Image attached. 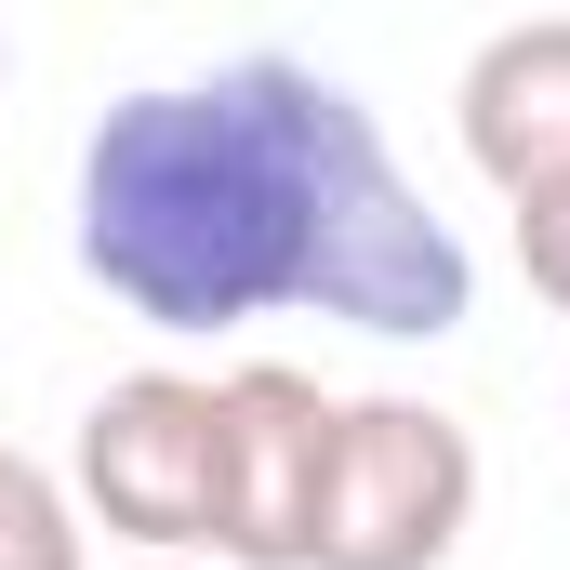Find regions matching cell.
I'll list each match as a JSON object with an SVG mask.
<instances>
[{"label": "cell", "mask_w": 570, "mask_h": 570, "mask_svg": "<svg viewBox=\"0 0 570 570\" xmlns=\"http://www.w3.org/2000/svg\"><path fill=\"white\" fill-rule=\"evenodd\" d=\"M0 570H94V558H80V504H67V478H40L27 451L0 464Z\"/></svg>", "instance_id": "6"}, {"label": "cell", "mask_w": 570, "mask_h": 570, "mask_svg": "<svg viewBox=\"0 0 570 570\" xmlns=\"http://www.w3.org/2000/svg\"><path fill=\"white\" fill-rule=\"evenodd\" d=\"M464 518H478V438L438 399H345L318 570H438L464 544Z\"/></svg>", "instance_id": "3"}, {"label": "cell", "mask_w": 570, "mask_h": 570, "mask_svg": "<svg viewBox=\"0 0 570 570\" xmlns=\"http://www.w3.org/2000/svg\"><path fill=\"white\" fill-rule=\"evenodd\" d=\"M0 464H13V438H0Z\"/></svg>", "instance_id": "10"}, {"label": "cell", "mask_w": 570, "mask_h": 570, "mask_svg": "<svg viewBox=\"0 0 570 570\" xmlns=\"http://www.w3.org/2000/svg\"><path fill=\"white\" fill-rule=\"evenodd\" d=\"M0 80H13V40H0Z\"/></svg>", "instance_id": "9"}, {"label": "cell", "mask_w": 570, "mask_h": 570, "mask_svg": "<svg viewBox=\"0 0 570 570\" xmlns=\"http://www.w3.org/2000/svg\"><path fill=\"white\" fill-rule=\"evenodd\" d=\"M518 266H531V292L570 318V186H544V199H518Z\"/></svg>", "instance_id": "7"}, {"label": "cell", "mask_w": 570, "mask_h": 570, "mask_svg": "<svg viewBox=\"0 0 570 570\" xmlns=\"http://www.w3.org/2000/svg\"><path fill=\"white\" fill-rule=\"evenodd\" d=\"M80 279L146 332H239L318 305L345 332L438 345L478 305L451 213H425L372 107L305 53L146 80L80 134Z\"/></svg>", "instance_id": "1"}, {"label": "cell", "mask_w": 570, "mask_h": 570, "mask_svg": "<svg viewBox=\"0 0 570 570\" xmlns=\"http://www.w3.org/2000/svg\"><path fill=\"white\" fill-rule=\"evenodd\" d=\"M67 504L107 518L146 558L213 544V518H226V399H213L199 372H120V385L80 412Z\"/></svg>", "instance_id": "2"}, {"label": "cell", "mask_w": 570, "mask_h": 570, "mask_svg": "<svg viewBox=\"0 0 570 570\" xmlns=\"http://www.w3.org/2000/svg\"><path fill=\"white\" fill-rule=\"evenodd\" d=\"M464 159L504 186V199H544L570 186V13H531V27H491L464 53Z\"/></svg>", "instance_id": "5"}, {"label": "cell", "mask_w": 570, "mask_h": 570, "mask_svg": "<svg viewBox=\"0 0 570 570\" xmlns=\"http://www.w3.org/2000/svg\"><path fill=\"white\" fill-rule=\"evenodd\" d=\"M134 570H186V558H134Z\"/></svg>", "instance_id": "8"}, {"label": "cell", "mask_w": 570, "mask_h": 570, "mask_svg": "<svg viewBox=\"0 0 570 570\" xmlns=\"http://www.w3.org/2000/svg\"><path fill=\"white\" fill-rule=\"evenodd\" d=\"M226 518L213 558L226 570H318V504H332V425L345 399L292 358H239L226 385Z\"/></svg>", "instance_id": "4"}]
</instances>
